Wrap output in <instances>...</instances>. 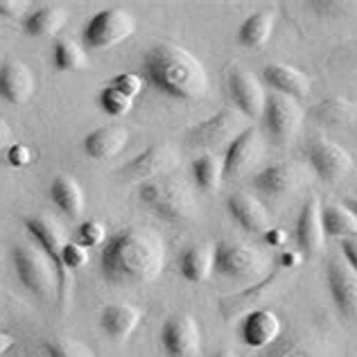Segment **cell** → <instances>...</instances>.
Wrapping results in <instances>:
<instances>
[{
  "label": "cell",
  "instance_id": "cell-40",
  "mask_svg": "<svg viewBox=\"0 0 357 357\" xmlns=\"http://www.w3.org/2000/svg\"><path fill=\"white\" fill-rule=\"evenodd\" d=\"M262 238H265V242L269 244V247H285L287 233L283 229H269Z\"/></svg>",
  "mask_w": 357,
  "mask_h": 357
},
{
  "label": "cell",
  "instance_id": "cell-27",
  "mask_svg": "<svg viewBox=\"0 0 357 357\" xmlns=\"http://www.w3.org/2000/svg\"><path fill=\"white\" fill-rule=\"evenodd\" d=\"M276 25V14L269 9H260V12L251 14L249 18H244V23L238 30V41L242 48H262L274 34Z\"/></svg>",
  "mask_w": 357,
  "mask_h": 357
},
{
  "label": "cell",
  "instance_id": "cell-4",
  "mask_svg": "<svg viewBox=\"0 0 357 357\" xmlns=\"http://www.w3.org/2000/svg\"><path fill=\"white\" fill-rule=\"evenodd\" d=\"M12 262L18 280L36 298H50L59 289L57 269L34 242H18L12 249Z\"/></svg>",
  "mask_w": 357,
  "mask_h": 357
},
{
  "label": "cell",
  "instance_id": "cell-2",
  "mask_svg": "<svg viewBox=\"0 0 357 357\" xmlns=\"http://www.w3.org/2000/svg\"><path fill=\"white\" fill-rule=\"evenodd\" d=\"M143 70L152 89L178 102L199 100L208 91L204 63L176 43L152 45L143 59Z\"/></svg>",
  "mask_w": 357,
  "mask_h": 357
},
{
  "label": "cell",
  "instance_id": "cell-18",
  "mask_svg": "<svg viewBox=\"0 0 357 357\" xmlns=\"http://www.w3.org/2000/svg\"><path fill=\"white\" fill-rule=\"evenodd\" d=\"M227 208L231 213V218L240 224V229H244L251 236H265L271 229L269 211L265 208L258 197H253L251 192H233L227 199Z\"/></svg>",
  "mask_w": 357,
  "mask_h": 357
},
{
  "label": "cell",
  "instance_id": "cell-36",
  "mask_svg": "<svg viewBox=\"0 0 357 357\" xmlns=\"http://www.w3.org/2000/svg\"><path fill=\"white\" fill-rule=\"evenodd\" d=\"M111 86H114L116 91H120L122 96L134 100L138 93L143 91L145 82H143V77H138L136 73H120V75H116L114 79H111Z\"/></svg>",
  "mask_w": 357,
  "mask_h": 357
},
{
  "label": "cell",
  "instance_id": "cell-7",
  "mask_svg": "<svg viewBox=\"0 0 357 357\" xmlns=\"http://www.w3.org/2000/svg\"><path fill=\"white\" fill-rule=\"evenodd\" d=\"M303 118L305 114L296 100L271 93V96H267L265 111H262L260 120L265 125V131L271 143L285 147L298 136L301 127H303Z\"/></svg>",
  "mask_w": 357,
  "mask_h": 357
},
{
  "label": "cell",
  "instance_id": "cell-31",
  "mask_svg": "<svg viewBox=\"0 0 357 357\" xmlns=\"http://www.w3.org/2000/svg\"><path fill=\"white\" fill-rule=\"evenodd\" d=\"M192 178L199 190L215 192L222 185V163L213 154H202L192 161Z\"/></svg>",
  "mask_w": 357,
  "mask_h": 357
},
{
  "label": "cell",
  "instance_id": "cell-11",
  "mask_svg": "<svg viewBox=\"0 0 357 357\" xmlns=\"http://www.w3.org/2000/svg\"><path fill=\"white\" fill-rule=\"evenodd\" d=\"M305 158L310 167H312V172L328 183L342 181L353 170V156L349 154V149H344L342 145H337L328 138L312 140L305 149Z\"/></svg>",
  "mask_w": 357,
  "mask_h": 357
},
{
  "label": "cell",
  "instance_id": "cell-3",
  "mask_svg": "<svg viewBox=\"0 0 357 357\" xmlns=\"http://www.w3.org/2000/svg\"><path fill=\"white\" fill-rule=\"evenodd\" d=\"M138 199L143 202L156 218L165 222H185L197 211V202L185 181L176 176H158L140 183Z\"/></svg>",
  "mask_w": 357,
  "mask_h": 357
},
{
  "label": "cell",
  "instance_id": "cell-8",
  "mask_svg": "<svg viewBox=\"0 0 357 357\" xmlns=\"http://www.w3.org/2000/svg\"><path fill=\"white\" fill-rule=\"evenodd\" d=\"M23 224H25L27 233H30L32 242L50 258L54 269H57L61 298L66 301L68 298L70 280H68V274H66L63 267H61V249H63V244L68 242L63 227L54 218H50V215H27V218H23Z\"/></svg>",
  "mask_w": 357,
  "mask_h": 357
},
{
  "label": "cell",
  "instance_id": "cell-12",
  "mask_svg": "<svg viewBox=\"0 0 357 357\" xmlns=\"http://www.w3.org/2000/svg\"><path fill=\"white\" fill-rule=\"evenodd\" d=\"M178 165V154L172 145H152L145 152L136 154L129 163L120 167V176L127 181H152L158 176H167Z\"/></svg>",
  "mask_w": 357,
  "mask_h": 357
},
{
  "label": "cell",
  "instance_id": "cell-43",
  "mask_svg": "<svg viewBox=\"0 0 357 357\" xmlns=\"http://www.w3.org/2000/svg\"><path fill=\"white\" fill-rule=\"evenodd\" d=\"M9 138H12V129L7 127L5 120H0V145H5Z\"/></svg>",
  "mask_w": 357,
  "mask_h": 357
},
{
  "label": "cell",
  "instance_id": "cell-9",
  "mask_svg": "<svg viewBox=\"0 0 357 357\" xmlns=\"http://www.w3.org/2000/svg\"><path fill=\"white\" fill-rule=\"evenodd\" d=\"M247 118H244L236 107H224L211 118L202 120L188 131V143L192 147L213 149L220 145H229L238 134L247 129Z\"/></svg>",
  "mask_w": 357,
  "mask_h": 357
},
{
  "label": "cell",
  "instance_id": "cell-14",
  "mask_svg": "<svg viewBox=\"0 0 357 357\" xmlns=\"http://www.w3.org/2000/svg\"><path fill=\"white\" fill-rule=\"evenodd\" d=\"M229 96L233 105L247 120H260L265 111L267 93L262 82L251 70L233 66L229 70Z\"/></svg>",
  "mask_w": 357,
  "mask_h": 357
},
{
  "label": "cell",
  "instance_id": "cell-19",
  "mask_svg": "<svg viewBox=\"0 0 357 357\" xmlns=\"http://www.w3.org/2000/svg\"><path fill=\"white\" fill-rule=\"evenodd\" d=\"M294 238L298 244V253H305V256H317L324 249L326 233L321 222V204H319L317 197H310L301 208L294 227Z\"/></svg>",
  "mask_w": 357,
  "mask_h": 357
},
{
  "label": "cell",
  "instance_id": "cell-24",
  "mask_svg": "<svg viewBox=\"0 0 357 357\" xmlns=\"http://www.w3.org/2000/svg\"><path fill=\"white\" fill-rule=\"evenodd\" d=\"M215 244H195L188 247L178 258V269L188 283H206L213 276Z\"/></svg>",
  "mask_w": 357,
  "mask_h": 357
},
{
  "label": "cell",
  "instance_id": "cell-37",
  "mask_svg": "<svg viewBox=\"0 0 357 357\" xmlns=\"http://www.w3.org/2000/svg\"><path fill=\"white\" fill-rule=\"evenodd\" d=\"M5 158H7V163L12 165V167H25V165H30V163H32L34 154L30 152V147H27V145H23V143H14V145H9Z\"/></svg>",
  "mask_w": 357,
  "mask_h": 357
},
{
  "label": "cell",
  "instance_id": "cell-35",
  "mask_svg": "<svg viewBox=\"0 0 357 357\" xmlns=\"http://www.w3.org/2000/svg\"><path fill=\"white\" fill-rule=\"evenodd\" d=\"M77 238L82 247H102L107 242V229L98 220L82 222L77 229Z\"/></svg>",
  "mask_w": 357,
  "mask_h": 357
},
{
  "label": "cell",
  "instance_id": "cell-45",
  "mask_svg": "<svg viewBox=\"0 0 357 357\" xmlns=\"http://www.w3.org/2000/svg\"><path fill=\"white\" fill-rule=\"evenodd\" d=\"M211 357H238L233 351H229V349H222V351H218L215 355H211Z\"/></svg>",
  "mask_w": 357,
  "mask_h": 357
},
{
  "label": "cell",
  "instance_id": "cell-38",
  "mask_svg": "<svg viewBox=\"0 0 357 357\" xmlns=\"http://www.w3.org/2000/svg\"><path fill=\"white\" fill-rule=\"evenodd\" d=\"M0 16L3 18H25L27 3L25 0H0Z\"/></svg>",
  "mask_w": 357,
  "mask_h": 357
},
{
  "label": "cell",
  "instance_id": "cell-20",
  "mask_svg": "<svg viewBox=\"0 0 357 357\" xmlns=\"http://www.w3.org/2000/svg\"><path fill=\"white\" fill-rule=\"evenodd\" d=\"M34 89L36 79L27 63L9 59L0 66V98L7 105H25L34 96Z\"/></svg>",
  "mask_w": 357,
  "mask_h": 357
},
{
  "label": "cell",
  "instance_id": "cell-23",
  "mask_svg": "<svg viewBox=\"0 0 357 357\" xmlns=\"http://www.w3.org/2000/svg\"><path fill=\"white\" fill-rule=\"evenodd\" d=\"M143 321V312L129 303H111L100 312V328L114 342H127Z\"/></svg>",
  "mask_w": 357,
  "mask_h": 357
},
{
  "label": "cell",
  "instance_id": "cell-42",
  "mask_svg": "<svg viewBox=\"0 0 357 357\" xmlns=\"http://www.w3.org/2000/svg\"><path fill=\"white\" fill-rule=\"evenodd\" d=\"M14 346V337L9 335V333H3L0 331V355H5L9 349Z\"/></svg>",
  "mask_w": 357,
  "mask_h": 357
},
{
  "label": "cell",
  "instance_id": "cell-10",
  "mask_svg": "<svg viewBox=\"0 0 357 357\" xmlns=\"http://www.w3.org/2000/svg\"><path fill=\"white\" fill-rule=\"evenodd\" d=\"M262 156V138L258 127L249 125L227 145L222 158V178L224 181H238L249 174Z\"/></svg>",
  "mask_w": 357,
  "mask_h": 357
},
{
  "label": "cell",
  "instance_id": "cell-25",
  "mask_svg": "<svg viewBox=\"0 0 357 357\" xmlns=\"http://www.w3.org/2000/svg\"><path fill=\"white\" fill-rule=\"evenodd\" d=\"M50 199L63 215H68L70 220H77L84 213V206H86L82 185L77 183V178H73L70 174H57L52 178Z\"/></svg>",
  "mask_w": 357,
  "mask_h": 357
},
{
  "label": "cell",
  "instance_id": "cell-28",
  "mask_svg": "<svg viewBox=\"0 0 357 357\" xmlns=\"http://www.w3.org/2000/svg\"><path fill=\"white\" fill-rule=\"evenodd\" d=\"M321 222L326 238H353L357 236V218L344 204H326L321 206Z\"/></svg>",
  "mask_w": 357,
  "mask_h": 357
},
{
  "label": "cell",
  "instance_id": "cell-34",
  "mask_svg": "<svg viewBox=\"0 0 357 357\" xmlns=\"http://www.w3.org/2000/svg\"><path fill=\"white\" fill-rule=\"evenodd\" d=\"M89 262V249L82 247L79 242H66L61 249V267L73 278V271L82 269Z\"/></svg>",
  "mask_w": 357,
  "mask_h": 357
},
{
  "label": "cell",
  "instance_id": "cell-44",
  "mask_svg": "<svg viewBox=\"0 0 357 357\" xmlns=\"http://www.w3.org/2000/svg\"><path fill=\"white\" fill-rule=\"evenodd\" d=\"M344 206H346V208H349V211L355 215V218H357V197H353V199H346Z\"/></svg>",
  "mask_w": 357,
  "mask_h": 357
},
{
  "label": "cell",
  "instance_id": "cell-5",
  "mask_svg": "<svg viewBox=\"0 0 357 357\" xmlns=\"http://www.w3.org/2000/svg\"><path fill=\"white\" fill-rule=\"evenodd\" d=\"M136 32L134 16L120 7H107L98 12L82 30V45L89 50H109Z\"/></svg>",
  "mask_w": 357,
  "mask_h": 357
},
{
  "label": "cell",
  "instance_id": "cell-17",
  "mask_svg": "<svg viewBox=\"0 0 357 357\" xmlns=\"http://www.w3.org/2000/svg\"><path fill=\"white\" fill-rule=\"evenodd\" d=\"M238 333L242 344L249 349H269L278 342L280 333H283V324L271 310H253V312L244 314Z\"/></svg>",
  "mask_w": 357,
  "mask_h": 357
},
{
  "label": "cell",
  "instance_id": "cell-1",
  "mask_svg": "<svg viewBox=\"0 0 357 357\" xmlns=\"http://www.w3.org/2000/svg\"><path fill=\"white\" fill-rule=\"evenodd\" d=\"M163 238L147 227L118 231L100 249V271L114 285L149 283L163 274Z\"/></svg>",
  "mask_w": 357,
  "mask_h": 357
},
{
  "label": "cell",
  "instance_id": "cell-21",
  "mask_svg": "<svg viewBox=\"0 0 357 357\" xmlns=\"http://www.w3.org/2000/svg\"><path fill=\"white\" fill-rule=\"evenodd\" d=\"M127 140L129 131L122 125H105L84 136L82 149L93 161H107V158L118 156L127 147Z\"/></svg>",
  "mask_w": 357,
  "mask_h": 357
},
{
  "label": "cell",
  "instance_id": "cell-33",
  "mask_svg": "<svg viewBox=\"0 0 357 357\" xmlns=\"http://www.w3.org/2000/svg\"><path fill=\"white\" fill-rule=\"evenodd\" d=\"M98 105L100 109L105 111L107 116L111 118H122V116H127L131 107H134V100L127 98V96H122L120 91H116L114 86H105L100 91V96H98Z\"/></svg>",
  "mask_w": 357,
  "mask_h": 357
},
{
  "label": "cell",
  "instance_id": "cell-6",
  "mask_svg": "<svg viewBox=\"0 0 357 357\" xmlns=\"http://www.w3.org/2000/svg\"><path fill=\"white\" fill-rule=\"evenodd\" d=\"M267 267L265 256L242 242H220L215 244L213 274L231 280H256Z\"/></svg>",
  "mask_w": 357,
  "mask_h": 357
},
{
  "label": "cell",
  "instance_id": "cell-32",
  "mask_svg": "<svg viewBox=\"0 0 357 357\" xmlns=\"http://www.w3.org/2000/svg\"><path fill=\"white\" fill-rule=\"evenodd\" d=\"M48 357H96L91 346H86L79 340H73V337H54L43 344Z\"/></svg>",
  "mask_w": 357,
  "mask_h": 357
},
{
  "label": "cell",
  "instance_id": "cell-26",
  "mask_svg": "<svg viewBox=\"0 0 357 357\" xmlns=\"http://www.w3.org/2000/svg\"><path fill=\"white\" fill-rule=\"evenodd\" d=\"M68 21V12L61 5H43L23 18V30L27 36H54Z\"/></svg>",
  "mask_w": 357,
  "mask_h": 357
},
{
  "label": "cell",
  "instance_id": "cell-29",
  "mask_svg": "<svg viewBox=\"0 0 357 357\" xmlns=\"http://www.w3.org/2000/svg\"><path fill=\"white\" fill-rule=\"evenodd\" d=\"M52 59H54V68L61 73H77V70L89 68L86 50H84V45H79L73 39H59L54 43Z\"/></svg>",
  "mask_w": 357,
  "mask_h": 357
},
{
  "label": "cell",
  "instance_id": "cell-16",
  "mask_svg": "<svg viewBox=\"0 0 357 357\" xmlns=\"http://www.w3.org/2000/svg\"><path fill=\"white\" fill-rule=\"evenodd\" d=\"M303 178H305L303 165L296 161H280L274 165H267L265 170H260L258 174H253L251 185L262 195L283 197V195L294 192L296 188H301Z\"/></svg>",
  "mask_w": 357,
  "mask_h": 357
},
{
  "label": "cell",
  "instance_id": "cell-22",
  "mask_svg": "<svg viewBox=\"0 0 357 357\" xmlns=\"http://www.w3.org/2000/svg\"><path fill=\"white\" fill-rule=\"evenodd\" d=\"M262 84L278 93V96H287L292 100H301L310 96V77L287 63H269L262 70Z\"/></svg>",
  "mask_w": 357,
  "mask_h": 357
},
{
  "label": "cell",
  "instance_id": "cell-13",
  "mask_svg": "<svg viewBox=\"0 0 357 357\" xmlns=\"http://www.w3.org/2000/svg\"><path fill=\"white\" fill-rule=\"evenodd\" d=\"M161 346L167 357H197L202 353V328L192 314H174L161 328Z\"/></svg>",
  "mask_w": 357,
  "mask_h": 357
},
{
  "label": "cell",
  "instance_id": "cell-41",
  "mask_svg": "<svg viewBox=\"0 0 357 357\" xmlns=\"http://www.w3.org/2000/svg\"><path fill=\"white\" fill-rule=\"evenodd\" d=\"M278 262H280V267H296L298 262H301V253L298 251H283L280 253V258H278Z\"/></svg>",
  "mask_w": 357,
  "mask_h": 357
},
{
  "label": "cell",
  "instance_id": "cell-30",
  "mask_svg": "<svg viewBox=\"0 0 357 357\" xmlns=\"http://www.w3.org/2000/svg\"><path fill=\"white\" fill-rule=\"evenodd\" d=\"M312 118L326 125H346L357 118V107L344 98H328L312 109Z\"/></svg>",
  "mask_w": 357,
  "mask_h": 357
},
{
  "label": "cell",
  "instance_id": "cell-15",
  "mask_svg": "<svg viewBox=\"0 0 357 357\" xmlns=\"http://www.w3.org/2000/svg\"><path fill=\"white\" fill-rule=\"evenodd\" d=\"M326 283L337 312L346 321L357 324V271L346 265V260L331 258L326 267Z\"/></svg>",
  "mask_w": 357,
  "mask_h": 357
},
{
  "label": "cell",
  "instance_id": "cell-39",
  "mask_svg": "<svg viewBox=\"0 0 357 357\" xmlns=\"http://www.w3.org/2000/svg\"><path fill=\"white\" fill-rule=\"evenodd\" d=\"M342 242V253H344V260L353 271H357V236L353 238H344Z\"/></svg>",
  "mask_w": 357,
  "mask_h": 357
}]
</instances>
